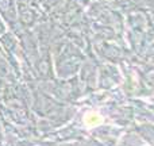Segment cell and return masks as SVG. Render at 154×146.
<instances>
[{"label":"cell","instance_id":"cell-1","mask_svg":"<svg viewBox=\"0 0 154 146\" xmlns=\"http://www.w3.org/2000/svg\"><path fill=\"white\" fill-rule=\"evenodd\" d=\"M99 123H101V118L99 116V115L88 114L87 116H85V125L87 126H96V125H99Z\"/></svg>","mask_w":154,"mask_h":146}]
</instances>
